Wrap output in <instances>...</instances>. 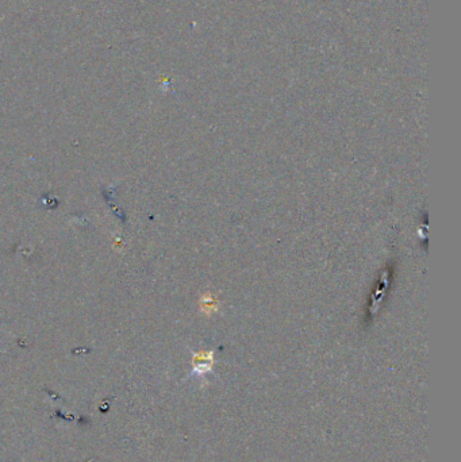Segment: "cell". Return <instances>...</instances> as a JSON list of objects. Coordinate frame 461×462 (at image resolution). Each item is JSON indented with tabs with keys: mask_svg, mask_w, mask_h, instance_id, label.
<instances>
[{
	"mask_svg": "<svg viewBox=\"0 0 461 462\" xmlns=\"http://www.w3.org/2000/svg\"><path fill=\"white\" fill-rule=\"evenodd\" d=\"M212 361V352L208 353H200L196 354L193 358V364H195V371L199 373H204L206 371H210V365Z\"/></svg>",
	"mask_w": 461,
	"mask_h": 462,
	"instance_id": "1",
	"label": "cell"
},
{
	"mask_svg": "<svg viewBox=\"0 0 461 462\" xmlns=\"http://www.w3.org/2000/svg\"><path fill=\"white\" fill-rule=\"evenodd\" d=\"M202 307H203V311H204V309H208L210 312H214V311L216 309L215 300H214L211 296H204V298H203Z\"/></svg>",
	"mask_w": 461,
	"mask_h": 462,
	"instance_id": "2",
	"label": "cell"
}]
</instances>
